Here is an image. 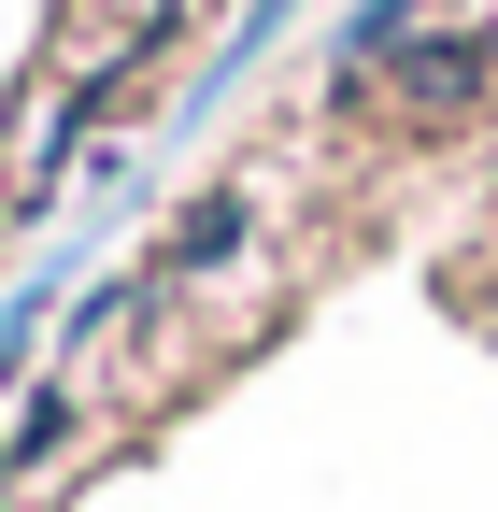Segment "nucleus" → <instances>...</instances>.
Wrapping results in <instances>:
<instances>
[{"instance_id":"f257e3e1","label":"nucleus","mask_w":498,"mask_h":512,"mask_svg":"<svg viewBox=\"0 0 498 512\" xmlns=\"http://www.w3.org/2000/svg\"><path fill=\"white\" fill-rule=\"evenodd\" d=\"M242 228H257V214H242V200H200V214H185V228H171V256H157V271H143V285H185V271H228V256H242Z\"/></svg>"}]
</instances>
